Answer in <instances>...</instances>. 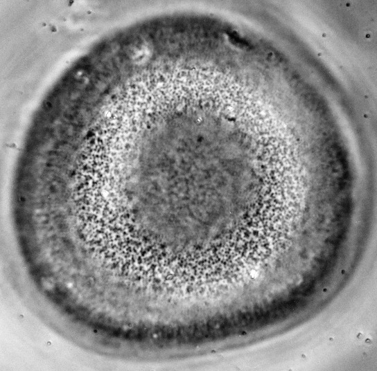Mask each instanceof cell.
Instances as JSON below:
<instances>
[{
	"label": "cell",
	"instance_id": "6da1fadb",
	"mask_svg": "<svg viewBox=\"0 0 377 371\" xmlns=\"http://www.w3.org/2000/svg\"><path fill=\"white\" fill-rule=\"evenodd\" d=\"M202 119L174 123L168 147L137 169V202L172 226L205 227L248 186L249 169L218 156Z\"/></svg>",
	"mask_w": 377,
	"mask_h": 371
}]
</instances>
